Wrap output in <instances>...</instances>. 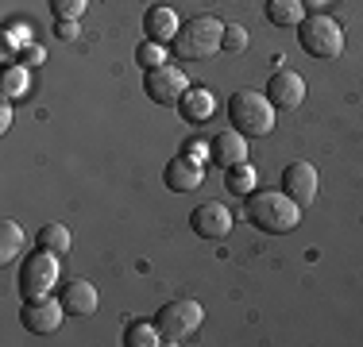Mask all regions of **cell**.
Listing matches in <instances>:
<instances>
[{
    "mask_svg": "<svg viewBox=\"0 0 363 347\" xmlns=\"http://www.w3.org/2000/svg\"><path fill=\"white\" fill-rule=\"evenodd\" d=\"M244 216L259 232L286 236V232H294L301 224V205L294 201L286 189H252L247 205H244Z\"/></svg>",
    "mask_w": 363,
    "mask_h": 347,
    "instance_id": "cell-1",
    "label": "cell"
},
{
    "mask_svg": "<svg viewBox=\"0 0 363 347\" xmlns=\"http://www.w3.org/2000/svg\"><path fill=\"white\" fill-rule=\"evenodd\" d=\"M220 39H224V23L217 16H189L170 47H174L178 62H209V55L220 50Z\"/></svg>",
    "mask_w": 363,
    "mask_h": 347,
    "instance_id": "cell-2",
    "label": "cell"
},
{
    "mask_svg": "<svg viewBox=\"0 0 363 347\" xmlns=\"http://www.w3.org/2000/svg\"><path fill=\"white\" fill-rule=\"evenodd\" d=\"M228 120L236 132H244L247 139H259V135H271L274 132V104L267 93H255V89H240L228 97Z\"/></svg>",
    "mask_w": 363,
    "mask_h": 347,
    "instance_id": "cell-3",
    "label": "cell"
},
{
    "mask_svg": "<svg viewBox=\"0 0 363 347\" xmlns=\"http://www.w3.org/2000/svg\"><path fill=\"white\" fill-rule=\"evenodd\" d=\"M298 28H301L298 31V42H301V50H306V55L321 58V62H333V58L344 55V28L333 20V16L313 12V16H306Z\"/></svg>",
    "mask_w": 363,
    "mask_h": 347,
    "instance_id": "cell-4",
    "label": "cell"
},
{
    "mask_svg": "<svg viewBox=\"0 0 363 347\" xmlns=\"http://www.w3.org/2000/svg\"><path fill=\"white\" fill-rule=\"evenodd\" d=\"M201 320H205V309L197 305L194 297H178V301H170V305L159 309L155 324H159V332H162V343H182L201 328Z\"/></svg>",
    "mask_w": 363,
    "mask_h": 347,
    "instance_id": "cell-5",
    "label": "cell"
},
{
    "mask_svg": "<svg viewBox=\"0 0 363 347\" xmlns=\"http://www.w3.org/2000/svg\"><path fill=\"white\" fill-rule=\"evenodd\" d=\"M62 278L58 271V255L55 251H31L20 266V297H43V293H55V282Z\"/></svg>",
    "mask_w": 363,
    "mask_h": 347,
    "instance_id": "cell-6",
    "label": "cell"
},
{
    "mask_svg": "<svg viewBox=\"0 0 363 347\" xmlns=\"http://www.w3.org/2000/svg\"><path fill=\"white\" fill-rule=\"evenodd\" d=\"M186 89H189V81H186V74H182L178 66L162 62V66H155V69H143V93L155 104L178 108V101L186 97Z\"/></svg>",
    "mask_w": 363,
    "mask_h": 347,
    "instance_id": "cell-7",
    "label": "cell"
},
{
    "mask_svg": "<svg viewBox=\"0 0 363 347\" xmlns=\"http://www.w3.org/2000/svg\"><path fill=\"white\" fill-rule=\"evenodd\" d=\"M62 317H66V305L55 301L50 293L43 297H23V309H20V324L35 336H50L62 328Z\"/></svg>",
    "mask_w": 363,
    "mask_h": 347,
    "instance_id": "cell-8",
    "label": "cell"
},
{
    "mask_svg": "<svg viewBox=\"0 0 363 347\" xmlns=\"http://www.w3.org/2000/svg\"><path fill=\"white\" fill-rule=\"evenodd\" d=\"M232 212H228V205H220V201H205V205H197L194 212H189V228L197 232L201 239H224L232 232Z\"/></svg>",
    "mask_w": 363,
    "mask_h": 347,
    "instance_id": "cell-9",
    "label": "cell"
},
{
    "mask_svg": "<svg viewBox=\"0 0 363 347\" xmlns=\"http://www.w3.org/2000/svg\"><path fill=\"white\" fill-rule=\"evenodd\" d=\"M282 189L298 201L301 208H309L317 201V166L313 162H290L286 170H282Z\"/></svg>",
    "mask_w": 363,
    "mask_h": 347,
    "instance_id": "cell-10",
    "label": "cell"
},
{
    "mask_svg": "<svg viewBox=\"0 0 363 347\" xmlns=\"http://www.w3.org/2000/svg\"><path fill=\"white\" fill-rule=\"evenodd\" d=\"M263 93L271 97L274 108H298V104L306 101V81H301V74H294V69H274Z\"/></svg>",
    "mask_w": 363,
    "mask_h": 347,
    "instance_id": "cell-11",
    "label": "cell"
},
{
    "mask_svg": "<svg viewBox=\"0 0 363 347\" xmlns=\"http://www.w3.org/2000/svg\"><path fill=\"white\" fill-rule=\"evenodd\" d=\"M209 162H217V166H236V162H247V135L236 132V127H228V132H217L209 139Z\"/></svg>",
    "mask_w": 363,
    "mask_h": 347,
    "instance_id": "cell-12",
    "label": "cell"
},
{
    "mask_svg": "<svg viewBox=\"0 0 363 347\" xmlns=\"http://www.w3.org/2000/svg\"><path fill=\"white\" fill-rule=\"evenodd\" d=\"M178 112H182L186 124L201 127V124H209L213 112H217V97H213V89H205V85H189L186 97L178 101Z\"/></svg>",
    "mask_w": 363,
    "mask_h": 347,
    "instance_id": "cell-13",
    "label": "cell"
},
{
    "mask_svg": "<svg viewBox=\"0 0 363 347\" xmlns=\"http://www.w3.org/2000/svg\"><path fill=\"white\" fill-rule=\"evenodd\" d=\"M58 301L66 305L70 317H89V312H97V285L85 282V278H70V282L62 285V293H58Z\"/></svg>",
    "mask_w": 363,
    "mask_h": 347,
    "instance_id": "cell-14",
    "label": "cell"
},
{
    "mask_svg": "<svg viewBox=\"0 0 363 347\" xmlns=\"http://www.w3.org/2000/svg\"><path fill=\"white\" fill-rule=\"evenodd\" d=\"M162 178H167V189H174V193H194L201 186V162H194L189 154H178L167 162Z\"/></svg>",
    "mask_w": 363,
    "mask_h": 347,
    "instance_id": "cell-15",
    "label": "cell"
},
{
    "mask_svg": "<svg viewBox=\"0 0 363 347\" xmlns=\"http://www.w3.org/2000/svg\"><path fill=\"white\" fill-rule=\"evenodd\" d=\"M178 16H174V8H167V4H155V8H147V16H143V31H147V39H155V42H174L178 39Z\"/></svg>",
    "mask_w": 363,
    "mask_h": 347,
    "instance_id": "cell-16",
    "label": "cell"
},
{
    "mask_svg": "<svg viewBox=\"0 0 363 347\" xmlns=\"http://www.w3.org/2000/svg\"><path fill=\"white\" fill-rule=\"evenodd\" d=\"M267 20L274 28H298L306 20V0H267Z\"/></svg>",
    "mask_w": 363,
    "mask_h": 347,
    "instance_id": "cell-17",
    "label": "cell"
},
{
    "mask_svg": "<svg viewBox=\"0 0 363 347\" xmlns=\"http://www.w3.org/2000/svg\"><path fill=\"white\" fill-rule=\"evenodd\" d=\"M0 93H4V101H20L31 93V74L28 66H8L4 77H0Z\"/></svg>",
    "mask_w": 363,
    "mask_h": 347,
    "instance_id": "cell-18",
    "label": "cell"
},
{
    "mask_svg": "<svg viewBox=\"0 0 363 347\" xmlns=\"http://www.w3.org/2000/svg\"><path fill=\"white\" fill-rule=\"evenodd\" d=\"M124 343L128 347H159L162 343V332L155 320H132V324L124 328Z\"/></svg>",
    "mask_w": 363,
    "mask_h": 347,
    "instance_id": "cell-19",
    "label": "cell"
},
{
    "mask_svg": "<svg viewBox=\"0 0 363 347\" xmlns=\"http://www.w3.org/2000/svg\"><path fill=\"white\" fill-rule=\"evenodd\" d=\"M35 243L43 251H55V255H66V251H70V228H66V224H43L39 228V236H35Z\"/></svg>",
    "mask_w": 363,
    "mask_h": 347,
    "instance_id": "cell-20",
    "label": "cell"
},
{
    "mask_svg": "<svg viewBox=\"0 0 363 347\" xmlns=\"http://www.w3.org/2000/svg\"><path fill=\"white\" fill-rule=\"evenodd\" d=\"M20 251H23V228L4 216V220H0V263H12Z\"/></svg>",
    "mask_w": 363,
    "mask_h": 347,
    "instance_id": "cell-21",
    "label": "cell"
},
{
    "mask_svg": "<svg viewBox=\"0 0 363 347\" xmlns=\"http://www.w3.org/2000/svg\"><path fill=\"white\" fill-rule=\"evenodd\" d=\"M224 189L236 197H247L255 189V166L252 162H236V166H228V178H224Z\"/></svg>",
    "mask_w": 363,
    "mask_h": 347,
    "instance_id": "cell-22",
    "label": "cell"
},
{
    "mask_svg": "<svg viewBox=\"0 0 363 347\" xmlns=\"http://www.w3.org/2000/svg\"><path fill=\"white\" fill-rule=\"evenodd\" d=\"M31 23L28 20H8L4 23V58H12L16 55V47H28L31 42Z\"/></svg>",
    "mask_w": 363,
    "mask_h": 347,
    "instance_id": "cell-23",
    "label": "cell"
},
{
    "mask_svg": "<svg viewBox=\"0 0 363 347\" xmlns=\"http://www.w3.org/2000/svg\"><path fill=\"white\" fill-rule=\"evenodd\" d=\"M135 62L143 69H155L167 62V42H155V39H143L140 47H135Z\"/></svg>",
    "mask_w": 363,
    "mask_h": 347,
    "instance_id": "cell-24",
    "label": "cell"
},
{
    "mask_svg": "<svg viewBox=\"0 0 363 347\" xmlns=\"http://www.w3.org/2000/svg\"><path fill=\"white\" fill-rule=\"evenodd\" d=\"M244 47H247V28H240V23H224L220 50H228V55H240Z\"/></svg>",
    "mask_w": 363,
    "mask_h": 347,
    "instance_id": "cell-25",
    "label": "cell"
},
{
    "mask_svg": "<svg viewBox=\"0 0 363 347\" xmlns=\"http://www.w3.org/2000/svg\"><path fill=\"white\" fill-rule=\"evenodd\" d=\"M50 12L55 20H77L85 12V0H50Z\"/></svg>",
    "mask_w": 363,
    "mask_h": 347,
    "instance_id": "cell-26",
    "label": "cell"
},
{
    "mask_svg": "<svg viewBox=\"0 0 363 347\" xmlns=\"http://www.w3.org/2000/svg\"><path fill=\"white\" fill-rule=\"evenodd\" d=\"M43 58H47V55H43V47H35V42H28V47H20V62H23V66H39Z\"/></svg>",
    "mask_w": 363,
    "mask_h": 347,
    "instance_id": "cell-27",
    "label": "cell"
},
{
    "mask_svg": "<svg viewBox=\"0 0 363 347\" xmlns=\"http://www.w3.org/2000/svg\"><path fill=\"white\" fill-rule=\"evenodd\" d=\"M55 35H58V39H66V42L77 39V20H58L55 23Z\"/></svg>",
    "mask_w": 363,
    "mask_h": 347,
    "instance_id": "cell-28",
    "label": "cell"
},
{
    "mask_svg": "<svg viewBox=\"0 0 363 347\" xmlns=\"http://www.w3.org/2000/svg\"><path fill=\"white\" fill-rule=\"evenodd\" d=\"M186 154H189L194 162H205V159H209V143H197V139H194V143L186 147Z\"/></svg>",
    "mask_w": 363,
    "mask_h": 347,
    "instance_id": "cell-29",
    "label": "cell"
},
{
    "mask_svg": "<svg viewBox=\"0 0 363 347\" xmlns=\"http://www.w3.org/2000/svg\"><path fill=\"white\" fill-rule=\"evenodd\" d=\"M8 127H12V101L0 104V132H8Z\"/></svg>",
    "mask_w": 363,
    "mask_h": 347,
    "instance_id": "cell-30",
    "label": "cell"
},
{
    "mask_svg": "<svg viewBox=\"0 0 363 347\" xmlns=\"http://www.w3.org/2000/svg\"><path fill=\"white\" fill-rule=\"evenodd\" d=\"M306 4H309V8H317V12H321V8L328 4V0H306Z\"/></svg>",
    "mask_w": 363,
    "mask_h": 347,
    "instance_id": "cell-31",
    "label": "cell"
}]
</instances>
